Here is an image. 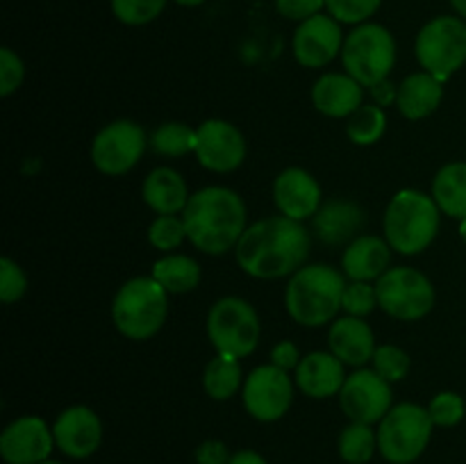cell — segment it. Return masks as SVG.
<instances>
[{
  "instance_id": "cell-6",
  "label": "cell",
  "mask_w": 466,
  "mask_h": 464,
  "mask_svg": "<svg viewBox=\"0 0 466 464\" xmlns=\"http://www.w3.org/2000/svg\"><path fill=\"white\" fill-rule=\"evenodd\" d=\"M432 423L428 408L417 403L394 405L378 426V453L390 464H412L431 444Z\"/></svg>"
},
{
  "instance_id": "cell-48",
  "label": "cell",
  "mask_w": 466,
  "mask_h": 464,
  "mask_svg": "<svg viewBox=\"0 0 466 464\" xmlns=\"http://www.w3.org/2000/svg\"><path fill=\"white\" fill-rule=\"evenodd\" d=\"M41 464H62V462H55V459H48V462H41Z\"/></svg>"
},
{
  "instance_id": "cell-9",
  "label": "cell",
  "mask_w": 466,
  "mask_h": 464,
  "mask_svg": "<svg viewBox=\"0 0 466 464\" xmlns=\"http://www.w3.org/2000/svg\"><path fill=\"white\" fill-rule=\"evenodd\" d=\"M414 53L428 73L446 82L466 64V21L460 16L428 21L417 35Z\"/></svg>"
},
{
  "instance_id": "cell-7",
  "label": "cell",
  "mask_w": 466,
  "mask_h": 464,
  "mask_svg": "<svg viewBox=\"0 0 466 464\" xmlns=\"http://www.w3.org/2000/svg\"><path fill=\"white\" fill-rule=\"evenodd\" d=\"M341 62L346 73L362 86H376L378 82L390 80V73L396 64L394 35L378 23L355 25L346 35Z\"/></svg>"
},
{
  "instance_id": "cell-11",
  "label": "cell",
  "mask_w": 466,
  "mask_h": 464,
  "mask_svg": "<svg viewBox=\"0 0 466 464\" xmlns=\"http://www.w3.org/2000/svg\"><path fill=\"white\" fill-rule=\"evenodd\" d=\"M146 132L135 121H114L96 135L91 144V162L105 176H123L144 157Z\"/></svg>"
},
{
  "instance_id": "cell-17",
  "label": "cell",
  "mask_w": 466,
  "mask_h": 464,
  "mask_svg": "<svg viewBox=\"0 0 466 464\" xmlns=\"http://www.w3.org/2000/svg\"><path fill=\"white\" fill-rule=\"evenodd\" d=\"M53 435L55 446L66 458L85 459L100 449L103 423H100L98 414L86 405H71L55 419Z\"/></svg>"
},
{
  "instance_id": "cell-22",
  "label": "cell",
  "mask_w": 466,
  "mask_h": 464,
  "mask_svg": "<svg viewBox=\"0 0 466 464\" xmlns=\"http://www.w3.org/2000/svg\"><path fill=\"white\" fill-rule=\"evenodd\" d=\"M391 246L376 235H360L346 246L341 255V271L350 282L378 280L390 271Z\"/></svg>"
},
{
  "instance_id": "cell-24",
  "label": "cell",
  "mask_w": 466,
  "mask_h": 464,
  "mask_svg": "<svg viewBox=\"0 0 466 464\" xmlns=\"http://www.w3.org/2000/svg\"><path fill=\"white\" fill-rule=\"evenodd\" d=\"M444 98V82L437 80L432 73L421 71L405 77L399 86L396 107L410 121H419L435 112Z\"/></svg>"
},
{
  "instance_id": "cell-13",
  "label": "cell",
  "mask_w": 466,
  "mask_h": 464,
  "mask_svg": "<svg viewBox=\"0 0 466 464\" xmlns=\"http://www.w3.org/2000/svg\"><path fill=\"white\" fill-rule=\"evenodd\" d=\"M341 412L358 423H380L391 405V387L373 368H358L346 376L344 387L339 391Z\"/></svg>"
},
{
  "instance_id": "cell-26",
  "label": "cell",
  "mask_w": 466,
  "mask_h": 464,
  "mask_svg": "<svg viewBox=\"0 0 466 464\" xmlns=\"http://www.w3.org/2000/svg\"><path fill=\"white\" fill-rule=\"evenodd\" d=\"M432 198L441 214L451 218H466V162H451L437 171L432 180Z\"/></svg>"
},
{
  "instance_id": "cell-16",
  "label": "cell",
  "mask_w": 466,
  "mask_h": 464,
  "mask_svg": "<svg viewBox=\"0 0 466 464\" xmlns=\"http://www.w3.org/2000/svg\"><path fill=\"white\" fill-rule=\"evenodd\" d=\"M198 144L196 157L200 166L214 173H230L239 168L246 159L244 135L232 123L223 118H209L198 127Z\"/></svg>"
},
{
  "instance_id": "cell-20",
  "label": "cell",
  "mask_w": 466,
  "mask_h": 464,
  "mask_svg": "<svg viewBox=\"0 0 466 464\" xmlns=\"http://www.w3.org/2000/svg\"><path fill=\"white\" fill-rule=\"evenodd\" d=\"M346 364L337 355L328 350H314L305 355L296 367V385L309 398H330L339 396L341 387L346 382L344 373Z\"/></svg>"
},
{
  "instance_id": "cell-18",
  "label": "cell",
  "mask_w": 466,
  "mask_h": 464,
  "mask_svg": "<svg viewBox=\"0 0 466 464\" xmlns=\"http://www.w3.org/2000/svg\"><path fill=\"white\" fill-rule=\"evenodd\" d=\"M273 203L282 217L303 223L321 207V187L305 168H285L273 182Z\"/></svg>"
},
{
  "instance_id": "cell-12",
  "label": "cell",
  "mask_w": 466,
  "mask_h": 464,
  "mask_svg": "<svg viewBox=\"0 0 466 464\" xmlns=\"http://www.w3.org/2000/svg\"><path fill=\"white\" fill-rule=\"evenodd\" d=\"M241 396L250 417L262 423H273L289 412L294 403V385L287 371L273 364H262L248 373Z\"/></svg>"
},
{
  "instance_id": "cell-29",
  "label": "cell",
  "mask_w": 466,
  "mask_h": 464,
  "mask_svg": "<svg viewBox=\"0 0 466 464\" xmlns=\"http://www.w3.org/2000/svg\"><path fill=\"white\" fill-rule=\"evenodd\" d=\"M337 449H339V458L346 464L371 462L373 455L378 453V430H373L369 423L350 421V426L341 430Z\"/></svg>"
},
{
  "instance_id": "cell-38",
  "label": "cell",
  "mask_w": 466,
  "mask_h": 464,
  "mask_svg": "<svg viewBox=\"0 0 466 464\" xmlns=\"http://www.w3.org/2000/svg\"><path fill=\"white\" fill-rule=\"evenodd\" d=\"M27 291V276L12 257L0 259V298L5 305L16 303Z\"/></svg>"
},
{
  "instance_id": "cell-4",
  "label": "cell",
  "mask_w": 466,
  "mask_h": 464,
  "mask_svg": "<svg viewBox=\"0 0 466 464\" xmlns=\"http://www.w3.org/2000/svg\"><path fill=\"white\" fill-rule=\"evenodd\" d=\"M441 209L435 198L417 189H403L390 200L385 212V239L400 255H419L440 232Z\"/></svg>"
},
{
  "instance_id": "cell-2",
  "label": "cell",
  "mask_w": 466,
  "mask_h": 464,
  "mask_svg": "<svg viewBox=\"0 0 466 464\" xmlns=\"http://www.w3.org/2000/svg\"><path fill=\"white\" fill-rule=\"evenodd\" d=\"M182 221L187 239L208 255H223L237 248L246 232V205L228 187H205L189 196Z\"/></svg>"
},
{
  "instance_id": "cell-37",
  "label": "cell",
  "mask_w": 466,
  "mask_h": 464,
  "mask_svg": "<svg viewBox=\"0 0 466 464\" xmlns=\"http://www.w3.org/2000/svg\"><path fill=\"white\" fill-rule=\"evenodd\" d=\"M378 308V291L376 285L369 282H350L344 289V298H341V309L349 317L364 318Z\"/></svg>"
},
{
  "instance_id": "cell-31",
  "label": "cell",
  "mask_w": 466,
  "mask_h": 464,
  "mask_svg": "<svg viewBox=\"0 0 466 464\" xmlns=\"http://www.w3.org/2000/svg\"><path fill=\"white\" fill-rule=\"evenodd\" d=\"M387 130L385 109L378 105H362L346 121V136L358 146H373Z\"/></svg>"
},
{
  "instance_id": "cell-33",
  "label": "cell",
  "mask_w": 466,
  "mask_h": 464,
  "mask_svg": "<svg viewBox=\"0 0 466 464\" xmlns=\"http://www.w3.org/2000/svg\"><path fill=\"white\" fill-rule=\"evenodd\" d=\"M187 239V227L177 214H159L148 227V241L157 250H176Z\"/></svg>"
},
{
  "instance_id": "cell-41",
  "label": "cell",
  "mask_w": 466,
  "mask_h": 464,
  "mask_svg": "<svg viewBox=\"0 0 466 464\" xmlns=\"http://www.w3.org/2000/svg\"><path fill=\"white\" fill-rule=\"evenodd\" d=\"M232 453L218 439H208L196 449V464H230Z\"/></svg>"
},
{
  "instance_id": "cell-42",
  "label": "cell",
  "mask_w": 466,
  "mask_h": 464,
  "mask_svg": "<svg viewBox=\"0 0 466 464\" xmlns=\"http://www.w3.org/2000/svg\"><path fill=\"white\" fill-rule=\"evenodd\" d=\"M300 353L299 348H296V344H291V341H280V344L273 346L271 350V364L273 367L282 368V371L289 373L291 368H296L300 364Z\"/></svg>"
},
{
  "instance_id": "cell-43",
  "label": "cell",
  "mask_w": 466,
  "mask_h": 464,
  "mask_svg": "<svg viewBox=\"0 0 466 464\" xmlns=\"http://www.w3.org/2000/svg\"><path fill=\"white\" fill-rule=\"evenodd\" d=\"M371 96H373V100H376L378 107L385 109L387 105L396 103V98H399V86L391 85L390 80H382V82H378L376 86H371Z\"/></svg>"
},
{
  "instance_id": "cell-36",
  "label": "cell",
  "mask_w": 466,
  "mask_h": 464,
  "mask_svg": "<svg viewBox=\"0 0 466 464\" xmlns=\"http://www.w3.org/2000/svg\"><path fill=\"white\" fill-rule=\"evenodd\" d=\"M428 414H431L432 423L437 428H453L458 426L466 414V403L460 394L455 391H440L432 396L431 405H428Z\"/></svg>"
},
{
  "instance_id": "cell-25",
  "label": "cell",
  "mask_w": 466,
  "mask_h": 464,
  "mask_svg": "<svg viewBox=\"0 0 466 464\" xmlns=\"http://www.w3.org/2000/svg\"><path fill=\"white\" fill-rule=\"evenodd\" d=\"M141 196H144V203L157 214L185 212L187 203H189L187 182L182 180L176 168L168 166H159L148 173L144 187H141Z\"/></svg>"
},
{
  "instance_id": "cell-23",
  "label": "cell",
  "mask_w": 466,
  "mask_h": 464,
  "mask_svg": "<svg viewBox=\"0 0 466 464\" xmlns=\"http://www.w3.org/2000/svg\"><path fill=\"white\" fill-rule=\"evenodd\" d=\"M364 86L349 73H326L312 86V103L330 118H349L362 107Z\"/></svg>"
},
{
  "instance_id": "cell-45",
  "label": "cell",
  "mask_w": 466,
  "mask_h": 464,
  "mask_svg": "<svg viewBox=\"0 0 466 464\" xmlns=\"http://www.w3.org/2000/svg\"><path fill=\"white\" fill-rule=\"evenodd\" d=\"M451 7L455 9V14H458L460 18L466 21V0H451Z\"/></svg>"
},
{
  "instance_id": "cell-21",
  "label": "cell",
  "mask_w": 466,
  "mask_h": 464,
  "mask_svg": "<svg viewBox=\"0 0 466 464\" xmlns=\"http://www.w3.org/2000/svg\"><path fill=\"white\" fill-rule=\"evenodd\" d=\"M328 346L330 353L337 355L346 367L362 368L364 364L371 362L376 353V337L369 323L360 317H341L337 318L328 332Z\"/></svg>"
},
{
  "instance_id": "cell-47",
  "label": "cell",
  "mask_w": 466,
  "mask_h": 464,
  "mask_svg": "<svg viewBox=\"0 0 466 464\" xmlns=\"http://www.w3.org/2000/svg\"><path fill=\"white\" fill-rule=\"evenodd\" d=\"M460 235H462V239H464V244H466V218L462 223H460Z\"/></svg>"
},
{
  "instance_id": "cell-15",
  "label": "cell",
  "mask_w": 466,
  "mask_h": 464,
  "mask_svg": "<svg viewBox=\"0 0 466 464\" xmlns=\"http://www.w3.org/2000/svg\"><path fill=\"white\" fill-rule=\"evenodd\" d=\"M344 32L341 23L330 14H317L300 23L294 32V57L305 68H323L341 55L344 48Z\"/></svg>"
},
{
  "instance_id": "cell-3",
  "label": "cell",
  "mask_w": 466,
  "mask_h": 464,
  "mask_svg": "<svg viewBox=\"0 0 466 464\" xmlns=\"http://www.w3.org/2000/svg\"><path fill=\"white\" fill-rule=\"evenodd\" d=\"M344 289V271H337L328 264H305L289 277L285 308L300 326H326L341 309Z\"/></svg>"
},
{
  "instance_id": "cell-1",
  "label": "cell",
  "mask_w": 466,
  "mask_h": 464,
  "mask_svg": "<svg viewBox=\"0 0 466 464\" xmlns=\"http://www.w3.org/2000/svg\"><path fill=\"white\" fill-rule=\"evenodd\" d=\"M309 232L300 221L268 217L246 227L237 244V264L258 280L294 276L309 257Z\"/></svg>"
},
{
  "instance_id": "cell-14",
  "label": "cell",
  "mask_w": 466,
  "mask_h": 464,
  "mask_svg": "<svg viewBox=\"0 0 466 464\" xmlns=\"http://www.w3.org/2000/svg\"><path fill=\"white\" fill-rule=\"evenodd\" d=\"M55 449L53 426L35 414L14 419L0 432V455L5 464H41L48 462Z\"/></svg>"
},
{
  "instance_id": "cell-35",
  "label": "cell",
  "mask_w": 466,
  "mask_h": 464,
  "mask_svg": "<svg viewBox=\"0 0 466 464\" xmlns=\"http://www.w3.org/2000/svg\"><path fill=\"white\" fill-rule=\"evenodd\" d=\"M382 0H326V9L341 25H362L380 9Z\"/></svg>"
},
{
  "instance_id": "cell-10",
  "label": "cell",
  "mask_w": 466,
  "mask_h": 464,
  "mask_svg": "<svg viewBox=\"0 0 466 464\" xmlns=\"http://www.w3.org/2000/svg\"><path fill=\"white\" fill-rule=\"evenodd\" d=\"M378 308L400 321H419L435 308V287L412 267H396L376 280Z\"/></svg>"
},
{
  "instance_id": "cell-44",
  "label": "cell",
  "mask_w": 466,
  "mask_h": 464,
  "mask_svg": "<svg viewBox=\"0 0 466 464\" xmlns=\"http://www.w3.org/2000/svg\"><path fill=\"white\" fill-rule=\"evenodd\" d=\"M230 464H268V462L258 453V450L244 449V450H237V453H232Z\"/></svg>"
},
{
  "instance_id": "cell-27",
  "label": "cell",
  "mask_w": 466,
  "mask_h": 464,
  "mask_svg": "<svg viewBox=\"0 0 466 464\" xmlns=\"http://www.w3.org/2000/svg\"><path fill=\"white\" fill-rule=\"evenodd\" d=\"M153 277L168 294H189L200 282V267L189 255H167L153 267Z\"/></svg>"
},
{
  "instance_id": "cell-40",
  "label": "cell",
  "mask_w": 466,
  "mask_h": 464,
  "mask_svg": "<svg viewBox=\"0 0 466 464\" xmlns=\"http://www.w3.org/2000/svg\"><path fill=\"white\" fill-rule=\"evenodd\" d=\"M276 9L280 16L289 21H308L326 9V0H276Z\"/></svg>"
},
{
  "instance_id": "cell-5",
  "label": "cell",
  "mask_w": 466,
  "mask_h": 464,
  "mask_svg": "<svg viewBox=\"0 0 466 464\" xmlns=\"http://www.w3.org/2000/svg\"><path fill=\"white\" fill-rule=\"evenodd\" d=\"M168 291L150 277H132L116 291L112 318L123 337L146 341L162 330L168 314Z\"/></svg>"
},
{
  "instance_id": "cell-39",
  "label": "cell",
  "mask_w": 466,
  "mask_h": 464,
  "mask_svg": "<svg viewBox=\"0 0 466 464\" xmlns=\"http://www.w3.org/2000/svg\"><path fill=\"white\" fill-rule=\"evenodd\" d=\"M23 77H25L23 59L12 48H0V96L3 98L12 96L23 85Z\"/></svg>"
},
{
  "instance_id": "cell-8",
  "label": "cell",
  "mask_w": 466,
  "mask_h": 464,
  "mask_svg": "<svg viewBox=\"0 0 466 464\" xmlns=\"http://www.w3.org/2000/svg\"><path fill=\"white\" fill-rule=\"evenodd\" d=\"M208 337L218 355L246 358L259 344V317L253 305L237 296L217 300L208 314Z\"/></svg>"
},
{
  "instance_id": "cell-32",
  "label": "cell",
  "mask_w": 466,
  "mask_h": 464,
  "mask_svg": "<svg viewBox=\"0 0 466 464\" xmlns=\"http://www.w3.org/2000/svg\"><path fill=\"white\" fill-rule=\"evenodd\" d=\"M168 0H109L112 14L123 25H146L164 12Z\"/></svg>"
},
{
  "instance_id": "cell-34",
  "label": "cell",
  "mask_w": 466,
  "mask_h": 464,
  "mask_svg": "<svg viewBox=\"0 0 466 464\" xmlns=\"http://www.w3.org/2000/svg\"><path fill=\"white\" fill-rule=\"evenodd\" d=\"M373 371L385 378L387 382H399L410 371V355L394 344L378 346L373 353Z\"/></svg>"
},
{
  "instance_id": "cell-19",
  "label": "cell",
  "mask_w": 466,
  "mask_h": 464,
  "mask_svg": "<svg viewBox=\"0 0 466 464\" xmlns=\"http://www.w3.org/2000/svg\"><path fill=\"white\" fill-rule=\"evenodd\" d=\"M367 223L364 209L353 200H328L312 217V230L326 246H344L358 239Z\"/></svg>"
},
{
  "instance_id": "cell-46",
  "label": "cell",
  "mask_w": 466,
  "mask_h": 464,
  "mask_svg": "<svg viewBox=\"0 0 466 464\" xmlns=\"http://www.w3.org/2000/svg\"><path fill=\"white\" fill-rule=\"evenodd\" d=\"M176 5H182V7H198V5H203L205 0H173Z\"/></svg>"
},
{
  "instance_id": "cell-30",
  "label": "cell",
  "mask_w": 466,
  "mask_h": 464,
  "mask_svg": "<svg viewBox=\"0 0 466 464\" xmlns=\"http://www.w3.org/2000/svg\"><path fill=\"white\" fill-rule=\"evenodd\" d=\"M196 144H198V130L189 127L187 123L168 121L150 135V146L155 153L167 155V157L196 153Z\"/></svg>"
},
{
  "instance_id": "cell-28",
  "label": "cell",
  "mask_w": 466,
  "mask_h": 464,
  "mask_svg": "<svg viewBox=\"0 0 466 464\" xmlns=\"http://www.w3.org/2000/svg\"><path fill=\"white\" fill-rule=\"evenodd\" d=\"M203 387L209 398L228 400L239 391L241 387V364L230 355H218L209 359L203 373Z\"/></svg>"
}]
</instances>
